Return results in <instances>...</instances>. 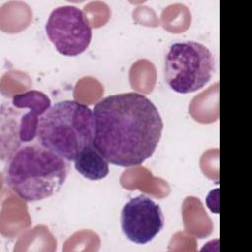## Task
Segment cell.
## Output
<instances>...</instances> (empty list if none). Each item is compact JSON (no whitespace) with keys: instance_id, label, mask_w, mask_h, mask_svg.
Listing matches in <instances>:
<instances>
[{"instance_id":"obj_1","label":"cell","mask_w":252,"mask_h":252,"mask_svg":"<svg viewBox=\"0 0 252 252\" xmlns=\"http://www.w3.org/2000/svg\"><path fill=\"white\" fill-rule=\"evenodd\" d=\"M94 146L114 165L138 166L155 153L162 118L146 95L130 92L108 95L93 109Z\"/></svg>"},{"instance_id":"obj_7","label":"cell","mask_w":252,"mask_h":252,"mask_svg":"<svg viewBox=\"0 0 252 252\" xmlns=\"http://www.w3.org/2000/svg\"><path fill=\"white\" fill-rule=\"evenodd\" d=\"M12 104L17 108L29 109L20 117V140L22 143L32 141L37 135L40 117L51 106L50 98L42 92L32 90L14 95Z\"/></svg>"},{"instance_id":"obj_3","label":"cell","mask_w":252,"mask_h":252,"mask_svg":"<svg viewBox=\"0 0 252 252\" xmlns=\"http://www.w3.org/2000/svg\"><path fill=\"white\" fill-rule=\"evenodd\" d=\"M93 110L77 100H62L51 105L40 117L37 143L67 161L94 142Z\"/></svg>"},{"instance_id":"obj_6","label":"cell","mask_w":252,"mask_h":252,"mask_svg":"<svg viewBox=\"0 0 252 252\" xmlns=\"http://www.w3.org/2000/svg\"><path fill=\"white\" fill-rule=\"evenodd\" d=\"M120 224L127 239L136 244H146L163 228L164 218L160 206L142 194L130 199L123 206Z\"/></svg>"},{"instance_id":"obj_4","label":"cell","mask_w":252,"mask_h":252,"mask_svg":"<svg viewBox=\"0 0 252 252\" xmlns=\"http://www.w3.org/2000/svg\"><path fill=\"white\" fill-rule=\"evenodd\" d=\"M215 71V58L204 44L186 40L172 43L164 57L165 82L179 94H189L205 87Z\"/></svg>"},{"instance_id":"obj_2","label":"cell","mask_w":252,"mask_h":252,"mask_svg":"<svg viewBox=\"0 0 252 252\" xmlns=\"http://www.w3.org/2000/svg\"><path fill=\"white\" fill-rule=\"evenodd\" d=\"M67 174V160L35 143L19 148L11 156L6 182L21 199L35 202L57 193Z\"/></svg>"},{"instance_id":"obj_5","label":"cell","mask_w":252,"mask_h":252,"mask_svg":"<svg viewBox=\"0 0 252 252\" xmlns=\"http://www.w3.org/2000/svg\"><path fill=\"white\" fill-rule=\"evenodd\" d=\"M45 32L56 50L65 56H77L90 45L93 32L84 12L73 5L52 10L45 24Z\"/></svg>"},{"instance_id":"obj_8","label":"cell","mask_w":252,"mask_h":252,"mask_svg":"<svg viewBox=\"0 0 252 252\" xmlns=\"http://www.w3.org/2000/svg\"><path fill=\"white\" fill-rule=\"evenodd\" d=\"M108 161L94 144L85 147L74 159L76 170L90 180H99L109 172Z\"/></svg>"}]
</instances>
